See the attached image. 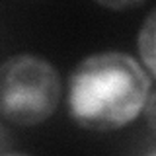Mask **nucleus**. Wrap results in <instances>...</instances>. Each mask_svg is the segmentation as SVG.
I'll list each match as a JSON object with an SVG mask.
<instances>
[{
    "mask_svg": "<svg viewBox=\"0 0 156 156\" xmlns=\"http://www.w3.org/2000/svg\"><path fill=\"white\" fill-rule=\"evenodd\" d=\"M152 90V76L131 55L104 51L86 57L68 82V111L88 131H117L133 123Z\"/></svg>",
    "mask_w": 156,
    "mask_h": 156,
    "instance_id": "nucleus-1",
    "label": "nucleus"
},
{
    "mask_svg": "<svg viewBox=\"0 0 156 156\" xmlns=\"http://www.w3.org/2000/svg\"><path fill=\"white\" fill-rule=\"evenodd\" d=\"M61 101V76L43 57L22 53L0 65V115L22 127L47 121Z\"/></svg>",
    "mask_w": 156,
    "mask_h": 156,
    "instance_id": "nucleus-2",
    "label": "nucleus"
},
{
    "mask_svg": "<svg viewBox=\"0 0 156 156\" xmlns=\"http://www.w3.org/2000/svg\"><path fill=\"white\" fill-rule=\"evenodd\" d=\"M154 10H150V14L146 16L143 27L139 31V53L140 61L144 62L146 72L154 78L156 65H154Z\"/></svg>",
    "mask_w": 156,
    "mask_h": 156,
    "instance_id": "nucleus-3",
    "label": "nucleus"
},
{
    "mask_svg": "<svg viewBox=\"0 0 156 156\" xmlns=\"http://www.w3.org/2000/svg\"><path fill=\"white\" fill-rule=\"evenodd\" d=\"M94 2H98L104 8L115 10V12H125V10H133V8L143 6L146 0H94Z\"/></svg>",
    "mask_w": 156,
    "mask_h": 156,
    "instance_id": "nucleus-4",
    "label": "nucleus"
}]
</instances>
